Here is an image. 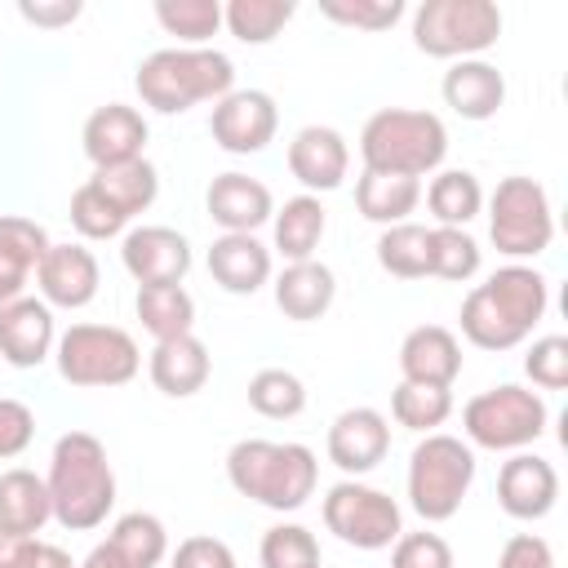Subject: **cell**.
I'll return each instance as SVG.
<instances>
[{
    "mask_svg": "<svg viewBox=\"0 0 568 568\" xmlns=\"http://www.w3.org/2000/svg\"><path fill=\"white\" fill-rule=\"evenodd\" d=\"M550 306V284L537 266L510 262L475 284L462 302V337L479 351H515L541 324Z\"/></svg>",
    "mask_w": 568,
    "mask_h": 568,
    "instance_id": "obj_1",
    "label": "cell"
},
{
    "mask_svg": "<svg viewBox=\"0 0 568 568\" xmlns=\"http://www.w3.org/2000/svg\"><path fill=\"white\" fill-rule=\"evenodd\" d=\"M44 488H49L53 519L67 532H93L98 524H106V515L115 510V470H111L106 444L89 430L58 435L49 453Z\"/></svg>",
    "mask_w": 568,
    "mask_h": 568,
    "instance_id": "obj_2",
    "label": "cell"
},
{
    "mask_svg": "<svg viewBox=\"0 0 568 568\" xmlns=\"http://www.w3.org/2000/svg\"><path fill=\"white\" fill-rule=\"evenodd\" d=\"M226 479L266 510H302L320 484V462L297 439H240L226 453Z\"/></svg>",
    "mask_w": 568,
    "mask_h": 568,
    "instance_id": "obj_3",
    "label": "cell"
},
{
    "mask_svg": "<svg viewBox=\"0 0 568 568\" xmlns=\"http://www.w3.org/2000/svg\"><path fill=\"white\" fill-rule=\"evenodd\" d=\"M133 89L142 106L160 115H182L200 102H222L235 89V62L222 49H155L138 62Z\"/></svg>",
    "mask_w": 568,
    "mask_h": 568,
    "instance_id": "obj_4",
    "label": "cell"
},
{
    "mask_svg": "<svg viewBox=\"0 0 568 568\" xmlns=\"http://www.w3.org/2000/svg\"><path fill=\"white\" fill-rule=\"evenodd\" d=\"M448 155V129L435 111L413 106H382L359 129V160L373 173H399V178H426Z\"/></svg>",
    "mask_w": 568,
    "mask_h": 568,
    "instance_id": "obj_5",
    "label": "cell"
},
{
    "mask_svg": "<svg viewBox=\"0 0 568 568\" xmlns=\"http://www.w3.org/2000/svg\"><path fill=\"white\" fill-rule=\"evenodd\" d=\"M470 484H475V448L444 430L422 435V444L408 457V506L426 524H444L462 510Z\"/></svg>",
    "mask_w": 568,
    "mask_h": 568,
    "instance_id": "obj_6",
    "label": "cell"
},
{
    "mask_svg": "<svg viewBox=\"0 0 568 568\" xmlns=\"http://www.w3.org/2000/svg\"><path fill=\"white\" fill-rule=\"evenodd\" d=\"M546 426H550L546 399L515 382L488 386L462 408L466 444L488 448V453H524L528 444H537L546 435Z\"/></svg>",
    "mask_w": 568,
    "mask_h": 568,
    "instance_id": "obj_7",
    "label": "cell"
},
{
    "mask_svg": "<svg viewBox=\"0 0 568 568\" xmlns=\"http://www.w3.org/2000/svg\"><path fill=\"white\" fill-rule=\"evenodd\" d=\"M53 359H58L62 382H71L80 390L124 386L142 368V351H138L133 333H124L115 324H71L67 333H58Z\"/></svg>",
    "mask_w": 568,
    "mask_h": 568,
    "instance_id": "obj_8",
    "label": "cell"
},
{
    "mask_svg": "<svg viewBox=\"0 0 568 568\" xmlns=\"http://www.w3.org/2000/svg\"><path fill=\"white\" fill-rule=\"evenodd\" d=\"M501 36V9L493 0H422L413 9V44L426 58L462 62L493 49Z\"/></svg>",
    "mask_w": 568,
    "mask_h": 568,
    "instance_id": "obj_9",
    "label": "cell"
},
{
    "mask_svg": "<svg viewBox=\"0 0 568 568\" xmlns=\"http://www.w3.org/2000/svg\"><path fill=\"white\" fill-rule=\"evenodd\" d=\"M488 235L497 253H506L510 262L541 257L555 240V213L546 186L524 173L501 178L497 191L488 195Z\"/></svg>",
    "mask_w": 568,
    "mask_h": 568,
    "instance_id": "obj_10",
    "label": "cell"
},
{
    "mask_svg": "<svg viewBox=\"0 0 568 568\" xmlns=\"http://www.w3.org/2000/svg\"><path fill=\"white\" fill-rule=\"evenodd\" d=\"M324 528L355 550H386L404 532V510L390 493L373 484L337 479L324 493Z\"/></svg>",
    "mask_w": 568,
    "mask_h": 568,
    "instance_id": "obj_11",
    "label": "cell"
},
{
    "mask_svg": "<svg viewBox=\"0 0 568 568\" xmlns=\"http://www.w3.org/2000/svg\"><path fill=\"white\" fill-rule=\"evenodd\" d=\"M280 129V106L262 89H231L222 102H213L209 133L226 155H257Z\"/></svg>",
    "mask_w": 568,
    "mask_h": 568,
    "instance_id": "obj_12",
    "label": "cell"
},
{
    "mask_svg": "<svg viewBox=\"0 0 568 568\" xmlns=\"http://www.w3.org/2000/svg\"><path fill=\"white\" fill-rule=\"evenodd\" d=\"M324 448H328V462L346 479H359V475H368L373 466L386 462V453H390V422H386V413H377L368 404L346 408V413L333 417Z\"/></svg>",
    "mask_w": 568,
    "mask_h": 568,
    "instance_id": "obj_13",
    "label": "cell"
},
{
    "mask_svg": "<svg viewBox=\"0 0 568 568\" xmlns=\"http://www.w3.org/2000/svg\"><path fill=\"white\" fill-rule=\"evenodd\" d=\"M120 262L138 280V288L182 284L191 271V244L173 226H133L120 240Z\"/></svg>",
    "mask_w": 568,
    "mask_h": 568,
    "instance_id": "obj_14",
    "label": "cell"
},
{
    "mask_svg": "<svg viewBox=\"0 0 568 568\" xmlns=\"http://www.w3.org/2000/svg\"><path fill=\"white\" fill-rule=\"evenodd\" d=\"M36 284H40V302L49 311L53 306L80 311L98 297L102 271H98V257L84 244H49V253L36 266Z\"/></svg>",
    "mask_w": 568,
    "mask_h": 568,
    "instance_id": "obj_15",
    "label": "cell"
},
{
    "mask_svg": "<svg viewBox=\"0 0 568 568\" xmlns=\"http://www.w3.org/2000/svg\"><path fill=\"white\" fill-rule=\"evenodd\" d=\"M497 501L510 519H546L559 501V470L537 453H510L497 470Z\"/></svg>",
    "mask_w": 568,
    "mask_h": 568,
    "instance_id": "obj_16",
    "label": "cell"
},
{
    "mask_svg": "<svg viewBox=\"0 0 568 568\" xmlns=\"http://www.w3.org/2000/svg\"><path fill=\"white\" fill-rule=\"evenodd\" d=\"M146 120L138 106H124V102H106L98 106L89 120H84V155L93 160V169H115V164H129V160H142L146 151Z\"/></svg>",
    "mask_w": 568,
    "mask_h": 568,
    "instance_id": "obj_17",
    "label": "cell"
},
{
    "mask_svg": "<svg viewBox=\"0 0 568 568\" xmlns=\"http://www.w3.org/2000/svg\"><path fill=\"white\" fill-rule=\"evenodd\" d=\"M204 209L209 217L222 226V235H253L262 222H271L275 213V195L262 178L248 173H217L204 191Z\"/></svg>",
    "mask_w": 568,
    "mask_h": 568,
    "instance_id": "obj_18",
    "label": "cell"
},
{
    "mask_svg": "<svg viewBox=\"0 0 568 568\" xmlns=\"http://www.w3.org/2000/svg\"><path fill=\"white\" fill-rule=\"evenodd\" d=\"M58 346V328H53V311L40 297H13L0 306V359L13 368H36L53 355Z\"/></svg>",
    "mask_w": 568,
    "mask_h": 568,
    "instance_id": "obj_19",
    "label": "cell"
},
{
    "mask_svg": "<svg viewBox=\"0 0 568 568\" xmlns=\"http://www.w3.org/2000/svg\"><path fill=\"white\" fill-rule=\"evenodd\" d=\"M351 169V146L333 124H306L288 142V173L306 186V195L337 191Z\"/></svg>",
    "mask_w": 568,
    "mask_h": 568,
    "instance_id": "obj_20",
    "label": "cell"
},
{
    "mask_svg": "<svg viewBox=\"0 0 568 568\" xmlns=\"http://www.w3.org/2000/svg\"><path fill=\"white\" fill-rule=\"evenodd\" d=\"M399 373H404V382L453 390V382L462 373V342H457V333L444 328V324L408 328L404 342H399Z\"/></svg>",
    "mask_w": 568,
    "mask_h": 568,
    "instance_id": "obj_21",
    "label": "cell"
},
{
    "mask_svg": "<svg viewBox=\"0 0 568 568\" xmlns=\"http://www.w3.org/2000/svg\"><path fill=\"white\" fill-rule=\"evenodd\" d=\"M146 373H151V386L169 399H191L195 390L209 386V373H213V355L209 346L195 337V333H182V337H169V342H155L151 359H146Z\"/></svg>",
    "mask_w": 568,
    "mask_h": 568,
    "instance_id": "obj_22",
    "label": "cell"
},
{
    "mask_svg": "<svg viewBox=\"0 0 568 568\" xmlns=\"http://www.w3.org/2000/svg\"><path fill=\"white\" fill-rule=\"evenodd\" d=\"M444 102L462 115V120H493L506 102V75L484 62V58H462L444 71V84H439Z\"/></svg>",
    "mask_w": 568,
    "mask_h": 568,
    "instance_id": "obj_23",
    "label": "cell"
},
{
    "mask_svg": "<svg viewBox=\"0 0 568 568\" xmlns=\"http://www.w3.org/2000/svg\"><path fill=\"white\" fill-rule=\"evenodd\" d=\"M209 275L217 288L248 297L271 284V248L257 235H217L209 244Z\"/></svg>",
    "mask_w": 568,
    "mask_h": 568,
    "instance_id": "obj_24",
    "label": "cell"
},
{
    "mask_svg": "<svg viewBox=\"0 0 568 568\" xmlns=\"http://www.w3.org/2000/svg\"><path fill=\"white\" fill-rule=\"evenodd\" d=\"M271 293H275V306L284 311V320L311 324V320L328 315V306L337 297V275H333V266H324L315 257L311 262H288L275 275Z\"/></svg>",
    "mask_w": 568,
    "mask_h": 568,
    "instance_id": "obj_25",
    "label": "cell"
},
{
    "mask_svg": "<svg viewBox=\"0 0 568 568\" xmlns=\"http://www.w3.org/2000/svg\"><path fill=\"white\" fill-rule=\"evenodd\" d=\"M271 226H275V253L284 262H311L324 231H328V213L320 204V195H293L284 200V209L271 213Z\"/></svg>",
    "mask_w": 568,
    "mask_h": 568,
    "instance_id": "obj_26",
    "label": "cell"
},
{
    "mask_svg": "<svg viewBox=\"0 0 568 568\" xmlns=\"http://www.w3.org/2000/svg\"><path fill=\"white\" fill-rule=\"evenodd\" d=\"M422 204V182L417 178H399V173H373L364 169L355 182V209L359 217L377 222V226H399L408 222V213Z\"/></svg>",
    "mask_w": 568,
    "mask_h": 568,
    "instance_id": "obj_27",
    "label": "cell"
},
{
    "mask_svg": "<svg viewBox=\"0 0 568 568\" xmlns=\"http://www.w3.org/2000/svg\"><path fill=\"white\" fill-rule=\"evenodd\" d=\"M49 519H53V506H49L44 479L36 470H27V466L4 470L0 475V528L22 532V537H36Z\"/></svg>",
    "mask_w": 568,
    "mask_h": 568,
    "instance_id": "obj_28",
    "label": "cell"
},
{
    "mask_svg": "<svg viewBox=\"0 0 568 568\" xmlns=\"http://www.w3.org/2000/svg\"><path fill=\"white\" fill-rule=\"evenodd\" d=\"M106 546L120 555L124 568H160L169 559V528L151 510H129L111 524Z\"/></svg>",
    "mask_w": 568,
    "mask_h": 568,
    "instance_id": "obj_29",
    "label": "cell"
},
{
    "mask_svg": "<svg viewBox=\"0 0 568 568\" xmlns=\"http://www.w3.org/2000/svg\"><path fill=\"white\" fill-rule=\"evenodd\" d=\"M111 204H115V213H124L129 222L138 217V213H146L151 204H155V195H160V173H155V164L142 155V160H129V164H115V169H93V178H89Z\"/></svg>",
    "mask_w": 568,
    "mask_h": 568,
    "instance_id": "obj_30",
    "label": "cell"
},
{
    "mask_svg": "<svg viewBox=\"0 0 568 568\" xmlns=\"http://www.w3.org/2000/svg\"><path fill=\"white\" fill-rule=\"evenodd\" d=\"M133 311H138L142 328H146L155 342H169V337H182V333L195 328V297H191L182 284H151V288H138Z\"/></svg>",
    "mask_w": 568,
    "mask_h": 568,
    "instance_id": "obj_31",
    "label": "cell"
},
{
    "mask_svg": "<svg viewBox=\"0 0 568 568\" xmlns=\"http://www.w3.org/2000/svg\"><path fill=\"white\" fill-rule=\"evenodd\" d=\"M426 209L439 226H462L466 231L484 209V186L470 169H444L426 186Z\"/></svg>",
    "mask_w": 568,
    "mask_h": 568,
    "instance_id": "obj_32",
    "label": "cell"
},
{
    "mask_svg": "<svg viewBox=\"0 0 568 568\" xmlns=\"http://www.w3.org/2000/svg\"><path fill=\"white\" fill-rule=\"evenodd\" d=\"M377 266L386 275H395V280L430 275V226H422V222L382 226V235H377Z\"/></svg>",
    "mask_w": 568,
    "mask_h": 568,
    "instance_id": "obj_33",
    "label": "cell"
},
{
    "mask_svg": "<svg viewBox=\"0 0 568 568\" xmlns=\"http://www.w3.org/2000/svg\"><path fill=\"white\" fill-rule=\"evenodd\" d=\"M293 13H297L293 0H231L222 4V27L240 44H271L293 22Z\"/></svg>",
    "mask_w": 568,
    "mask_h": 568,
    "instance_id": "obj_34",
    "label": "cell"
},
{
    "mask_svg": "<svg viewBox=\"0 0 568 568\" xmlns=\"http://www.w3.org/2000/svg\"><path fill=\"white\" fill-rule=\"evenodd\" d=\"M390 417L408 430L435 435L448 417H453V390L444 386H417V382H399L390 390Z\"/></svg>",
    "mask_w": 568,
    "mask_h": 568,
    "instance_id": "obj_35",
    "label": "cell"
},
{
    "mask_svg": "<svg viewBox=\"0 0 568 568\" xmlns=\"http://www.w3.org/2000/svg\"><path fill=\"white\" fill-rule=\"evenodd\" d=\"M248 408L271 422H288L306 408V386L288 368H262L248 377Z\"/></svg>",
    "mask_w": 568,
    "mask_h": 568,
    "instance_id": "obj_36",
    "label": "cell"
},
{
    "mask_svg": "<svg viewBox=\"0 0 568 568\" xmlns=\"http://www.w3.org/2000/svg\"><path fill=\"white\" fill-rule=\"evenodd\" d=\"M155 22L182 40V49H204L209 36L222 27L217 0H155Z\"/></svg>",
    "mask_w": 568,
    "mask_h": 568,
    "instance_id": "obj_37",
    "label": "cell"
},
{
    "mask_svg": "<svg viewBox=\"0 0 568 568\" xmlns=\"http://www.w3.org/2000/svg\"><path fill=\"white\" fill-rule=\"evenodd\" d=\"M479 262H484V248L475 244L470 231H462V226H430V275L466 284V280L479 275Z\"/></svg>",
    "mask_w": 568,
    "mask_h": 568,
    "instance_id": "obj_38",
    "label": "cell"
},
{
    "mask_svg": "<svg viewBox=\"0 0 568 568\" xmlns=\"http://www.w3.org/2000/svg\"><path fill=\"white\" fill-rule=\"evenodd\" d=\"M262 568H320V541L302 524H275L262 532Z\"/></svg>",
    "mask_w": 568,
    "mask_h": 568,
    "instance_id": "obj_39",
    "label": "cell"
},
{
    "mask_svg": "<svg viewBox=\"0 0 568 568\" xmlns=\"http://www.w3.org/2000/svg\"><path fill=\"white\" fill-rule=\"evenodd\" d=\"M71 226L80 231V240H115V235H124L129 217L115 213V204L93 182H80L71 195Z\"/></svg>",
    "mask_w": 568,
    "mask_h": 568,
    "instance_id": "obj_40",
    "label": "cell"
},
{
    "mask_svg": "<svg viewBox=\"0 0 568 568\" xmlns=\"http://www.w3.org/2000/svg\"><path fill=\"white\" fill-rule=\"evenodd\" d=\"M320 13L337 27L355 31H386L404 18V0H320Z\"/></svg>",
    "mask_w": 568,
    "mask_h": 568,
    "instance_id": "obj_41",
    "label": "cell"
},
{
    "mask_svg": "<svg viewBox=\"0 0 568 568\" xmlns=\"http://www.w3.org/2000/svg\"><path fill=\"white\" fill-rule=\"evenodd\" d=\"M524 373L541 390H564L568 386V337H559V333L537 337L524 355Z\"/></svg>",
    "mask_w": 568,
    "mask_h": 568,
    "instance_id": "obj_42",
    "label": "cell"
},
{
    "mask_svg": "<svg viewBox=\"0 0 568 568\" xmlns=\"http://www.w3.org/2000/svg\"><path fill=\"white\" fill-rule=\"evenodd\" d=\"M49 231L40 226V222H31V217H0V253H9L13 262H22V266H40V257L49 253Z\"/></svg>",
    "mask_w": 568,
    "mask_h": 568,
    "instance_id": "obj_43",
    "label": "cell"
},
{
    "mask_svg": "<svg viewBox=\"0 0 568 568\" xmlns=\"http://www.w3.org/2000/svg\"><path fill=\"white\" fill-rule=\"evenodd\" d=\"M390 568H453V546L439 532H399L390 546Z\"/></svg>",
    "mask_w": 568,
    "mask_h": 568,
    "instance_id": "obj_44",
    "label": "cell"
},
{
    "mask_svg": "<svg viewBox=\"0 0 568 568\" xmlns=\"http://www.w3.org/2000/svg\"><path fill=\"white\" fill-rule=\"evenodd\" d=\"M31 439H36V413L22 399L0 395V462L22 457L31 448Z\"/></svg>",
    "mask_w": 568,
    "mask_h": 568,
    "instance_id": "obj_45",
    "label": "cell"
},
{
    "mask_svg": "<svg viewBox=\"0 0 568 568\" xmlns=\"http://www.w3.org/2000/svg\"><path fill=\"white\" fill-rule=\"evenodd\" d=\"M169 568H235V550L222 537L195 532L178 541V550L169 555Z\"/></svg>",
    "mask_w": 568,
    "mask_h": 568,
    "instance_id": "obj_46",
    "label": "cell"
},
{
    "mask_svg": "<svg viewBox=\"0 0 568 568\" xmlns=\"http://www.w3.org/2000/svg\"><path fill=\"white\" fill-rule=\"evenodd\" d=\"M497 568H555V550L546 537L537 532H515L501 555H497Z\"/></svg>",
    "mask_w": 568,
    "mask_h": 568,
    "instance_id": "obj_47",
    "label": "cell"
},
{
    "mask_svg": "<svg viewBox=\"0 0 568 568\" xmlns=\"http://www.w3.org/2000/svg\"><path fill=\"white\" fill-rule=\"evenodd\" d=\"M80 13H84L80 0H18V18L31 22V27H44V31H62Z\"/></svg>",
    "mask_w": 568,
    "mask_h": 568,
    "instance_id": "obj_48",
    "label": "cell"
},
{
    "mask_svg": "<svg viewBox=\"0 0 568 568\" xmlns=\"http://www.w3.org/2000/svg\"><path fill=\"white\" fill-rule=\"evenodd\" d=\"M36 550H40V537H22V532L0 528V568H31Z\"/></svg>",
    "mask_w": 568,
    "mask_h": 568,
    "instance_id": "obj_49",
    "label": "cell"
},
{
    "mask_svg": "<svg viewBox=\"0 0 568 568\" xmlns=\"http://www.w3.org/2000/svg\"><path fill=\"white\" fill-rule=\"evenodd\" d=\"M27 280H31V266H22V262H13L9 253H0V306L13 302V297H22Z\"/></svg>",
    "mask_w": 568,
    "mask_h": 568,
    "instance_id": "obj_50",
    "label": "cell"
},
{
    "mask_svg": "<svg viewBox=\"0 0 568 568\" xmlns=\"http://www.w3.org/2000/svg\"><path fill=\"white\" fill-rule=\"evenodd\" d=\"M31 568H80L62 546H49V541H40V550H36V564Z\"/></svg>",
    "mask_w": 568,
    "mask_h": 568,
    "instance_id": "obj_51",
    "label": "cell"
},
{
    "mask_svg": "<svg viewBox=\"0 0 568 568\" xmlns=\"http://www.w3.org/2000/svg\"><path fill=\"white\" fill-rule=\"evenodd\" d=\"M80 568H124V564H120V555H115L106 541H98V546L80 559Z\"/></svg>",
    "mask_w": 568,
    "mask_h": 568,
    "instance_id": "obj_52",
    "label": "cell"
}]
</instances>
